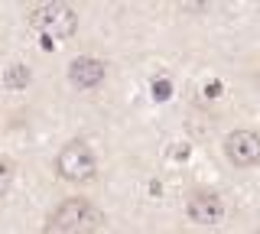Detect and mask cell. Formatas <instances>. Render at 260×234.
Returning <instances> with one entry per match:
<instances>
[{
  "label": "cell",
  "instance_id": "cell-1",
  "mask_svg": "<svg viewBox=\"0 0 260 234\" xmlns=\"http://www.w3.org/2000/svg\"><path fill=\"white\" fill-rule=\"evenodd\" d=\"M101 221L104 218H101V212H98L91 202L69 198V202H62V205L52 212V218H49L43 234H94L98 228H101Z\"/></svg>",
  "mask_w": 260,
  "mask_h": 234
},
{
  "label": "cell",
  "instance_id": "cell-5",
  "mask_svg": "<svg viewBox=\"0 0 260 234\" xmlns=\"http://www.w3.org/2000/svg\"><path fill=\"white\" fill-rule=\"evenodd\" d=\"M221 212H224V205L215 192H195L189 198V218L199 224H215L221 218Z\"/></svg>",
  "mask_w": 260,
  "mask_h": 234
},
{
  "label": "cell",
  "instance_id": "cell-6",
  "mask_svg": "<svg viewBox=\"0 0 260 234\" xmlns=\"http://www.w3.org/2000/svg\"><path fill=\"white\" fill-rule=\"evenodd\" d=\"M69 78H72V85H78V88H94V85L104 78V62H98V59H88V55H81V59H75V62H72V69H69Z\"/></svg>",
  "mask_w": 260,
  "mask_h": 234
},
{
  "label": "cell",
  "instance_id": "cell-3",
  "mask_svg": "<svg viewBox=\"0 0 260 234\" xmlns=\"http://www.w3.org/2000/svg\"><path fill=\"white\" fill-rule=\"evenodd\" d=\"M55 169H59V176L62 179H69V182H85V179H91L94 176V153L85 147V143H69L62 153H59V159H55Z\"/></svg>",
  "mask_w": 260,
  "mask_h": 234
},
{
  "label": "cell",
  "instance_id": "cell-8",
  "mask_svg": "<svg viewBox=\"0 0 260 234\" xmlns=\"http://www.w3.org/2000/svg\"><path fill=\"white\" fill-rule=\"evenodd\" d=\"M169 94H173V85H169L166 78H159V82H153V98H156V101H166Z\"/></svg>",
  "mask_w": 260,
  "mask_h": 234
},
{
  "label": "cell",
  "instance_id": "cell-2",
  "mask_svg": "<svg viewBox=\"0 0 260 234\" xmlns=\"http://www.w3.org/2000/svg\"><path fill=\"white\" fill-rule=\"evenodd\" d=\"M29 23L49 39V43H52V39H65V36L75 33L78 17H75V10H72V7H65V4H43V7H36V10H32Z\"/></svg>",
  "mask_w": 260,
  "mask_h": 234
},
{
  "label": "cell",
  "instance_id": "cell-10",
  "mask_svg": "<svg viewBox=\"0 0 260 234\" xmlns=\"http://www.w3.org/2000/svg\"><path fill=\"white\" fill-rule=\"evenodd\" d=\"M205 94H208V98H218V94H221V82H211V85H205Z\"/></svg>",
  "mask_w": 260,
  "mask_h": 234
},
{
  "label": "cell",
  "instance_id": "cell-4",
  "mask_svg": "<svg viewBox=\"0 0 260 234\" xmlns=\"http://www.w3.org/2000/svg\"><path fill=\"white\" fill-rule=\"evenodd\" d=\"M224 156L234 166H257L260 163V133L254 130H234L224 140Z\"/></svg>",
  "mask_w": 260,
  "mask_h": 234
},
{
  "label": "cell",
  "instance_id": "cell-9",
  "mask_svg": "<svg viewBox=\"0 0 260 234\" xmlns=\"http://www.w3.org/2000/svg\"><path fill=\"white\" fill-rule=\"evenodd\" d=\"M10 182H13V173H10V166H7V163H0V195H7Z\"/></svg>",
  "mask_w": 260,
  "mask_h": 234
},
{
  "label": "cell",
  "instance_id": "cell-7",
  "mask_svg": "<svg viewBox=\"0 0 260 234\" xmlns=\"http://www.w3.org/2000/svg\"><path fill=\"white\" fill-rule=\"evenodd\" d=\"M4 82H7V88L20 91V88L29 85V69L26 65H10V69H7V75H4Z\"/></svg>",
  "mask_w": 260,
  "mask_h": 234
}]
</instances>
